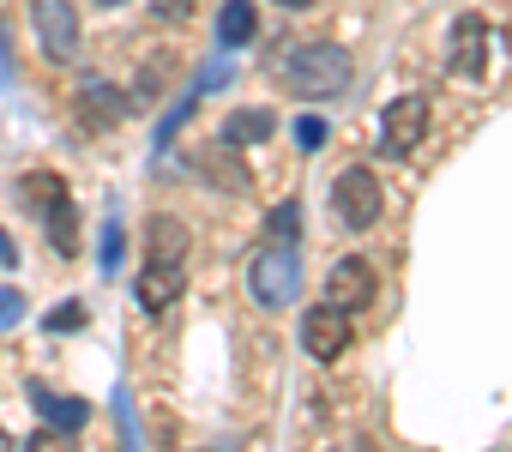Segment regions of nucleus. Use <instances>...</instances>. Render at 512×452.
<instances>
[{
	"instance_id": "nucleus-1",
	"label": "nucleus",
	"mask_w": 512,
	"mask_h": 452,
	"mask_svg": "<svg viewBox=\"0 0 512 452\" xmlns=\"http://www.w3.org/2000/svg\"><path fill=\"white\" fill-rule=\"evenodd\" d=\"M278 79H284V91L302 97V103H332L338 91H350L356 67H350V55H344L338 43H302V49H290V55L278 61Z\"/></svg>"
},
{
	"instance_id": "nucleus-2",
	"label": "nucleus",
	"mask_w": 512,
	"mask_h": 452,
	"mask_svg": "<svg viewBox=\"0 0 512 452\" xmlns=\"http://www.w3.org/2000/svg\"><path fill=\"white\" fill-rule=\"evenodd\" d=\"M19 199L49 223V248L61 254V260H73L79 254V211H73V193H67V181L61 175H19Z\"/></svg>"
},
{
	"instance_id": "nucleus-3",
	"label": "nucleus",
	"mask_w": 512,
	"mask_h": 452,
	"mask_svg": "<svg viewBox=\"0 0 512 452\" xmlns=\"http://www.w3.org/2000/svg\"><path fill=\"white\" fill-rule=\"evenodd\" d=\"M247 290H253V302H260V308L296 302V296H302V254H296V242H272V248L253 254Z\"/></svg>"
},
{
	"instance_id": "nucleus-4",
	"label": "nucleus",
	"mask_w": 512,
	"mask_h": 452,
	"mask_svg": "<svg viewBox=\"0 0 512 452\" xmlns=\"http://www.w3.org/2000/svg\"><path fill=\"white\" fill-rule=\"evenodd\" d=\"M332 211H338V223H344V230H374V223H380V211H386V187H380V175L374 169H344L338 181H332Z\"/></svg>"
},
{
	"instance_id": "nucleus-5",
	"label": "nucleus",
	"mask_w": 512,
	"mask_h": 452,
	"mask_svg": "<svg viewBox=\"0 0 512 452\" xmlns=\"http://www.w3.org/2000/svg\"><path fill=\"white\" fill-rule=\"evenodd\" d=\"M31 31H37L43 55L55 67L79 61V13H73V0H31Z\"/></svg>"
},
{
	"instance_id": "nucleus-6",
	"label": "nucleus",
	"mask_w": 512,
	"mask_h": 452,
	"mask_svg": "<svg viewBox=\"0 0 512 452\" xmlns=\"http://www.w3.org/2000/svg\"><path fill=\"white\" fill-rule=\"evenodd\" d=\"M326 302H332V308H344V314L374 308V302H380V272H374L362 254H344V260L326 272Z\"/></svg>"
},
{
	"instance_id": "nucleus-7",
	"label": "nucleus",
	"mask_w": 512,
	"mask_h": 452,
	"mask_svg": "<svg viewBox=\"0 0 512 452\" xmlns=\"http://www.w3.org/2000/svg\"><path fill=\"white\" fill-rule=\"evenodd\" d=\"M446 67H452L458 79H482V73H488V25H482V13H458V19H452Z\"/></svg>"
},
{
	"instance_id": "nucleus-8",
	"label": "nucleus",
	"mask_w": 512,
	"mask_h": 452,
	"mask_svg": "<svg viewBox=\"0 0 512 452\" xmlns=\"http://www.w3.org/2000/svg\"><path fill=\"white\" fill-rule=\"evenodd\" d=\"M302 350H308L314 362H338V356L350 350V314L332 308V302L308 308V314H302Z\"/></svg>"
},
{
	"instance_id": "nucleus-9",
	"label": "nucleus",
	"mask_w": 512,
	"mask_h": 452,
	"mask_svg": "<svg viewBox=\"0 0 512 452\" xmlns=\"http://www.w3.org/2000/svg\"><path fill=\"white\" fill-rule=\"evenodd\" d=\"M73 103H79V127H85V133H109L115 121H127V115H133V97H127V91H115L109 79H85Z\"/></svg>"
},
{
	"instance_id": "nucleus-10",
	"label": "nucleus",
	"mask_w": 512,
	"mask_h": 452,
	"mask_svg": "<svg viewBox=\"0 0 512 452\" xmlns=\"http://www.w3.org/2000/svg\"><path fill=\"white\" fill-rule=\"evenodd\" d=\"M422 133H428V97H398L392 109H386V121H380V145L392 151V157H410L416 145H422Z\"/></svg>"
},
{
	"instance_id": "nucleus-11",
	"label": "nucleus",
	"mask_w": 512,
	"mask_h": 452,
	"mask_svg": "<svg viewBox=\"0 0 512 452\" xmlns=\"http://www.w3.org/2000/svg\"><path fill=\"white\" fill-rule=\"evenodd\" d=\"M31 404H37V416L55 428V434H79L85 422H91V404L85 398H67V392H49L43 380H31Z\"/></svg>"
},
{
	"instance_id": "nucleus-12",
	"label": "nucleus",
	"mask_w": 512,
	"mask_h": 452,
	"mask_svg": "<svg viewBox=\"0 0 512 452\" xmlns=\"http://www.w3.org/2000/svg\"><path fill=\"white\" fill-rule=\"evenodd\" d=\"M181 290H187V266H139V290L133 296H139L145 314H163Z\"/></svg>"
},
{
	"instance_id": "nucleus-13",
	"label": "nucleus",
	"mask_w": 512,
	"mask_h": 452,
	"mask_svg": "<svg viewBox=\"0 0 512 452\" xmlns=\"http://www.w3.org/2000/svg\"><path fill=\"white\" fill-rule=\"evenodd\" d=\"M145 266H187V223L151 217V230H145Z\"/></svg>"
},
{
	"instance_id": "nucleus-14",
	"label": "nucleus",
	"mask_w": 512,
	"mask_h": 452,
	"mask_svg": "<svg viewBox=\"0 0 512 452\" xmlns=\"http://www.w3.org/2000/svg\"><path fill=\"white\" fill-rule=\"evenodd\" d=\"M278 133V115L272 109H235L229 121H223V145H260V139H272Z\"/></svg>"
},
{
	"instance_id": "nucleus-15",
	"label": "nucleus",
	"mask_w": 512,
	"mask_h": 452,
	"mask_svg": "<svg viewBox=\"0 0 512 452\" xmlns=\"http://www.w3.org/2000/svg\"><path fill=\"white\" fill-rule=\"evenodd\" d=\"M253 31H260V19H253V7H247V0H223L217 43H223V49H241V43H253Z\"/></svg>"
},
{
	"instance_id": "nucleus-16",
	"label": "nucleus",
	"mask_w": 512,
	"mask_h": 452,
	"mask_svg": "<svg viewBox=\"0 0 512 452\" xmlns=\"http://www.w3.org/2000/svg\"><path fill=\"white\" fill-rule=\"evenodd\" d=\"M193 109H199V91H187V97H181V103H175V109H169V115L157 121V133H151V151H157V157H163V151L175 145V133H181V127L193 121Z\"/></svg>"
},
{
	"instance_id": "nucleus-17",
	"label": "nucleus",
	"mask_w": 512,
	"mask_h": 452,
	"mask_svg": "<svg viewBox=\"0 0 512 452\" xmlns=\"http://www.w3.org/2000/svg\"><path fill=\"white\" fill-rule=\"evenodd\" d=\"M121 254H127V230H121V211H109L103 217V236H97V266L121 272Z\"/></svg>"
},
{
	"instance_id": "nucleus-18",
	"label": "nucleus",
	"mask_w": 512,
	"mask_h": 452,
	"mask_svg": "<svg viewBox=\"0 0 512 452\" xmlns=\"http://www.w3.org/2000/svg\"><path fill=\"white\" fill-rule=\"evenodd\" d=\"M296 230H302V211H296V205L284 199V205H278V211L266 217V236H272V242H296Z\"/></svg>"
},
{
	"instance_id": "nucleus-19",
	"label": "nucleus",
	"mask_w": 512,
	"mask_h": 452,
	"mask_svg": "<svg viewBox=\"0 0 512 452\" xmlns=\"http://www.w3.org/2000/svg\"><path fill=\"white\" fill-rule=\"evenodd\" d=\"M85 320H91V308H85V302H67V308H55L43 326H49V332H79Z\"/></svg>"
},
{
	"instance_id": "nucleus-20",
	"label": "nucleus",
	"mask_w": 512,
	"mask_h": 452,
	"mask_svg": "<svg viewBox=\"0 0 512 452\" xmlns=\"http://www.w3.org/2000/svg\"><path fill=\"white\" fill-rule=\"evenodd\" d=\"M296 145H302V151H320V145H326V121H320V115H302V121H296Z\"/></svg>"
},
{
	"instance_id": "nucleus-21",
	"label": "nucleus",
	"mask_w": 512,
	"mask_h": 452,
	"mask_svg": "<svg viewBox=\"0 0 512 452\" xmlns=\"http://www.w3.org/2000/svg\"><path fill=\"white\" fill-rule=\"evenodd\" d=\"M25 320V296L19 290H0V332H13Z\"/></svg>"
},
{
	"instance_id": "nucleus-22",
	"label": "nucleus",
	"mask_w": 512,
	"mask_h": 452,
	"mask_svg": "<svg viewBox=\"0 0 512 452\" xmlns=\"http://www.w3.org/2000/svg\"><path fill=\"white\" fill-rule=\"evenodd\" d=\"M187 13H193V0H151V19L157 25H181Z\"/></svg>"
},
{
	"instance_id": "nucleus-23",
	"label": "nucleus",
	"mask_w": 512,
	"mask_h": 452,
	"mask_svg": "<svg viewBox=\"0 0 512 452\" xmlns=\"http://www.w3.org/2000/svg\"><path fill=\"white\" fill-rule=\"evenodd\" d=\"M205 169H211V181H217V187H235V193L247 187V169H241V163L229 169V163H217V157H205Z\"/></svg>"
},
{
	"instance_id": "nucleus-24",
	"label": "nucleus",
	"mask_w": 512,
	"mask_h": 452,
	"mask_svg": "<svg viewBox=\"0 0 512 452\" xmlns=\"http://www.w3.org/2000/svg\"><path fill=\"white\" fill-rule=\"evenodd\" d=\"M229 73H235V61H211V67L199 73V85H193V91H217V85H223Z\"/></svg>"
},
{
	"instance_id": "nucleus-25",
	"label": "nucleus",
	"mask_w": 512,
	"mask_h": 452,
	"mask_svg": "<svg viewBox=\"0 0 512 452\" xmlns=\"http://www.w3.org/2000/svg\"><path fill=\"white\" fill-rule=\"evenodd\" d=\"M0 266H19V248H13V236L0 230Z\"/></svg>"
},
{
	"instance_id": "nucleus-26",
	"label": "nucleus",
	"mask_w": 512,
	"mask_h": 452,
	"mask_svg": "<svg viewBox=\"0 0 512 452\" xmlns=\"http://www.w3.org/2000/svg\"><path fill=\"white\" fill-rule=\"evenodd\" d=\"M278 7H284V13H302V7H314V0H278Z\"/></svg>"
},
{
	"instance_id": "nucleus-27",
	"label": "nucleus",
	"mask_w": 512,
	"mask_h": 452,
	"mask_svg": "<svg viewBox=\"0 0 512 452\" xmlns=\"http://www.w3.org/2000/svg\"><path fill=\"white\" fill-rule=\"evenodd\" d=\"M91 7H121V0H91Z\"/></svg>"
},
{
	"instance_id": "nucleus-28",
	"label": "nucleus",
	"mask_w": 512,
	"mask_h": 452,
	"mask_svg": "<svg viewBox=\"0 0 512 452\" xmlns=\"http://www.w3.org/2000/svg\"><path fill=\"white\" fill-rule=\"evenodd\" d=\"M0 446H7V434H0Z\"/></svg>"
}]
</instances>
